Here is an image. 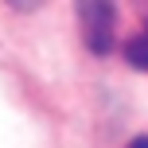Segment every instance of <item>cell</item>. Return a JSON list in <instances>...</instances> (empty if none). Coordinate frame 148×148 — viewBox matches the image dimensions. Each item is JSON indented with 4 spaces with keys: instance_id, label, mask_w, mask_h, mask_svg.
<instances>
[{
    "instance_id": "6da1fadb",
    "label": "cell",
    "mask_w": 148,
    "mask_h": 148,
    "mask_svg": "<svg viewBox=\"0 0 148 148\" xmlns=\"http://www.w3.org/2000/svg\"><path fill=\"white\" fill-rule=\"evenodd\" d=\"M78 20H82V39L94 55H109L117 43V12L113 0H78Z\"/></svg>"
},
{
    "instance_id": "7a4b0ae2",
    "label": "cell",
    "mask_w": 148,
    "mask_h": 148,
    "mask_svg": "<svg viewBox=\"0 0 148 148\" xmlns=\"http://www.w3.org/2000/svg\"><path fill=\"white\" fill-rule=\"evenodd\" d=\"M125 59L133 62L136 70H148V31H140V35H133L125 43Z\"/></svg>"
},
{
    "instance_id": "3957f363",
    "label": "cell",
    "mask_w": 148,
    "mask_h": 148,
    "mask_svg": "<svg viewBox=\"0 0 148 148\" xmlns=\"http://www.w3.org/2000/svg\"><path fill=\"white\" fill-rule=\"evenodd\" d=\"M8 4H12L16 12H35V8L43 4V0H8Z\"/></svg>"
},
{
    "instance_id": "277c9868",
    "label": "cell",
    "mask_w": 148,
    "mask_h": 148,
    "mask_svg": "<svg viewBox=\"0 0 148 148\" xmlns=\"http://www.w3.org/2000/svg\"><path fill=\"white\" fill-rule=\"evenodd\" d=\"M129 148H148V136H133V140H129Z\"/></svg>"
}]
</instances>
